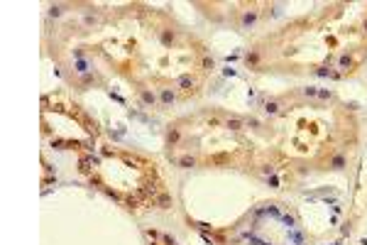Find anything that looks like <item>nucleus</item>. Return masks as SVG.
<instances>
[{
    "mask_svg": "<svg viewBox=\"0 0 367 245\" xmlns=\"http://www.w3.org/2000/svg\"><path fill=\"white\" fill-rule=\"evenodd\" d=\"M267 113H277V103H269L267 105Z\"/></svg>",
    "mask_w": 367,
    "mask_h": 245,
    "instance_id": "obj_4",
    "label": "nucleus"
},
{
    "mask_svg": "<svg viewBox=\"0 0 367 245\" xmlns=\"http://www.w3.org/2000/svg\"><path fill=\"white\" fill-rule=\"evenodd\" d=\"M142 101H144V103H154V96H152L149 91H144V93H142Z\"/></svg>",
    "mask_w": 367,
    "mask_h": 245,
    "instance_id": "obj_2",
    "label": "nucleus"
},
{
    "mask_svg": "<svg viewBox=\"0 0 367 245\" xmlns=\"http://www.w3.org/2000/svg\"><path fill=\"white\" fill-rule=\"evenodd\" d=\"M181 167H194V159H191V157H184V159H181Z\"/></svg>",
    "mask_w": 367,
    "mask_h": 245,
    "instance_id": "obj_3",
    "label": "nucleus"
},
{
    "mask_svg": "<svg viewBox=\"0 0 367 245\" xmlns=\"http://www.w3.org/2000/svg\"><path fill=\"white\" fill-rule=\"evenodd\" d=\"M162 101H164V103H171V101H174V93H171V91H162Z\"/></svg>",
    "mask_w": 367,
    "mask_h": 245,
    "instance_id": "obj_1",
    "label": "nucleus"
}]
</instances>
